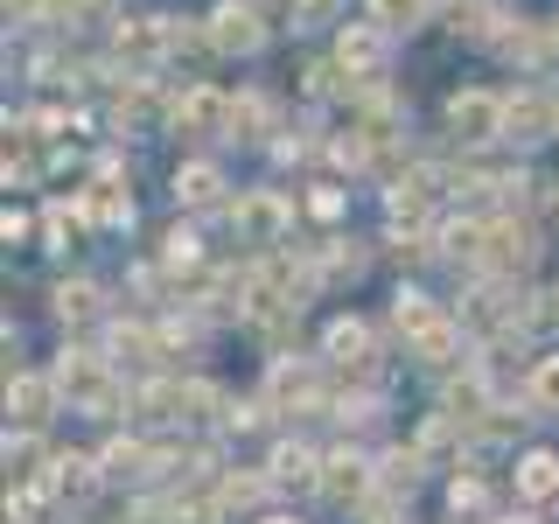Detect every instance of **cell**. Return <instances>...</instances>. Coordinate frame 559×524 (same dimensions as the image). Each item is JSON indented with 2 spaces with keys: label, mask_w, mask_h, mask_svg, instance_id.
Returning <instances> with one entry per match:
<instances>
[{
  "label": "cell",
  "mask_w": 559,
  "mask_h": 524,
  "mask_svg": "<svg viewBox=\"0 0 559 524\" xmlns=\"http://www.w3.org/2000/svg\"><path fill=\"white\" fill-rule=\"evenodd\" d=\"M532 336H559V279L532 294Z\"/></svg>",
  "instance_id": "cell-28"
},
{
  "label": "cell",
  "mask_w": 559,
  "mask_h": 524,
  "mask_svg": "<svg viewBox=\"0 0 559 524\" xmlns=\"http://www.w3.org/2000/svg\"><path fill=\"white\" fill-rule=\"evenodd\" d=\"M49 468H57V454H49L43 433H14V427H8V489L49 483Z\"/></svg>",
  "instance_id": "cell-24"
},
{
  "label": "cell",
  "mask_w": 559,
  "mask_h": 524,
  "mask_svg": "<svg viewBox=\"0 0 559 524\" xmlns=\"http://www.w3.org/2000/svg\"><path fill=\"white\" fill-rule=\"evenodd\" d=\"M546 140H559V92H546V84H518L511 112H503V147L538 154Z\"/></svg>",
  "instance_id": "cell-8"
},
{
  "label": "cell",
  "mask_w": 559,
  "mask_h": 524,
  "mask_svg": "<svg viewBox=\"0 0 559 524\" xmlns=\"http://www.w3.org/2000/svg\"><path fill=\"white\" fill-rule=\"evenodd\" d=\"M252 524H301L294 511H266V517H252Z\"/></svg>",
  "instance_id": "cell-32"
},
{
  "label": "cell",
  "mask_w": 559,
  "mask_h": 524,
  "mask_svg": "<svg viewBox=\"0 0 559 524\" xmlns=\"http://www.w3.org/2000/svg\"><path fill=\"white\" fill-rule=\"evenodd\" d=\"M468 357H476V343H468V329L454 322V308H448V314H441V322H433V329H419V336L406 343V371L433 378V384H441L448 371H462Z\"/></svg>",
  "instance_id": "cell-9"
},
{
  "label": "cell",
  "mask_w": 559,
  "mask_h": 524,
  "mask_svg": "<svg viewBox=\"0 0 559 524\" xmlns=\"http://www.w3.org/2000/svg\"><path fill=\"white\" fill-rule=\"evenodd\" d=\"M210 22V49H217V57H259V49H266V14L252 8V0H224V8H210L203 14Z\"/></svg>",
  "instance_id": "cell-12"
},
{
  "label": "cell",
  "mask_w": 559,
  "mask_h": 524,
  "mask_svg": "<svg viewBox=\"0 0 559 524\" xmlns=\"http://www.w3.org/2000/svg\"><path fill=\"white\" fill-rule=\"evenodd\" d=\"M371 497H378V454L357 448V441L329 448V454H322V489H314V503H322V511L357 517Z\"/></svg>",
  "instance_id": "cell-4"
},
{
  "label": "cell",
  "mask_w": 559,
  "mask_h": 524,
  "mask_svg": "<svg viewBox=\"0 0 559 524\" xmlns=\"http://www.w3.org/2000/svg\"><path fill=\"white\" fill-rule=\"evenodd\" d=\"M280 133H287V105L273 92H259V84L231 92V147H273Z\"/></svg>",
  "instance_id": "cell-13"
},
{
  "label": "cell",
  "mask_w": 559,
  "mask_h": 524,
  "mask_svg": "<svg viewBox=\"0 0 559 524\" xmlns=\"http://www.w3.org/2000/svg\"><path fill=\"white\" fill-rule=\"evenodd\" d=\"M294 224H301V196H287V189H273V182L238 189L231 231H238V245H252V259L259 252H280V245L294 238Z\"/></svg>",
  "instance_id": "cell-2"
},
{
  "label": "cell",
  "mask_w": 559,
  "mask_h": 524,
  "mask_svg": "<svg viewBox=\"0 0 559 524\" xmlns=\"http://www.w3.org/2000/svg\"><path fill=\"white\" fill-rule=\"evenodd\" d=\"M518 398L532 419H546V427H559V349H546V357H532L518 371Z\"/></svg>",
  "instance_id": "cell-19"
},
{
  "label": "cell",
  "mask_w": 559,
  "mask_h": 524,
  "mask_svg": "<svg viewBox=\"0 0 559 524\" xmlns=\"http://www.w3.org/2000/svg\"><path fill=\"white\" fill-rule=\"evenodd\" d=\"M154 259H162V273L168 279H182V273H203V231H197V224H168V231H162V252H154Z\"/></svg>",
  "instance_id": "cell-25"
},
{
  "label": "cell",
  "mask_w": 559,
  "mask_h": 524,
  "mask_svg": "<svg viewBox=\"0 0 559 524\" xmlns=\"http://www.w3.org/2000/svg\"><path fill=\"white\" fill-rule=\"evenodd\" d=\"M433 8H441V0H364V14H371L378 28H392V35L427 28V22H433Z\"/></svg>",
  "instance_id": "cell-27"
},
{
  "label": "cell",
  "mask_w": 559,
  "mask_h": 524,
  "mask_svg": "<svg viewBox=\"0 0 559 524\" xmlns=\"http://www.w3.org/2000/svg\"><path fill=\"white\" fill-rule=\"evenodd\" d=\"M259 468H266L273 497H314V489H322V448H314V441H294V433H280Z\"/></svg>",
  "instance_id": "cell-11"
},
{
  "label": "cell",
  "mask_w": 559,
  "mask_h": 524,
  "mask_svg": "<svg viewBox=\"0 0 559 524\" xmlns=\"http://www.w3.org/2000/svg\"><path fill=\"white\" fill-rule=\"evenodd\" d=\"M392 43H399V35L378 28L371 14H364V22H343L336 28V49H329V57L343 63L349 84H384V70H392Z\"/></svg>",
  "instance_id": "cell-7"
},
{
  "label": "cell",
  "mask_w": 559,
  "mask_h": 524,
  "mask_svg": "<svg viewBox=\"0 0 559 524\" xmlns=\"http://www.w3.org/2000/svg\"><path fill=\"white\" fill-rule=\"evenodd\" d=\"M70 524H98V517H84V511H78V517H70Z\"/></svg>",
  "instance_id": "cell-33"
},
{
  "label": "cell",
  "mask_w": 559,
  "mask_h": 524,
  "mask_svg": "<svg viewBox=\"0 0 559 524\" xmlns=\"http://www.w3.org/2000/svg\"><path fill=\"white\" fill-rule=\"evenodd\" d=\"M357 524H413V503H399V497H384V489H378V497L357 511Z\"/></svg>",
  "instance_id": "cell-29"
},
{
  "label": "cell",
  "mask_w": 559,
  "mask_h": 524,
  "mask_svg": "<svg viewBox=\"0 0 559 524\" xmlns=\"http://www.w3.org/2000/svg\"><path fill=\"white\" fill-rule=\"evenodd\" d=\"M294 196H301V217H308L322 238H336L343 224H349V189H343V182H329V175H314L308 189H294Z\"/></svg>",
  "instance_id": "cell-23"
},
{
  "label": "cell",
  "mask_w": 559,
  "mask_h": 524,
  "mask_svg": "<svg viewBox=\"0 0 559 524\" xmlns=\"http://www.w3.org/2000/svg\"><path fill=\"white\" fill-rule=\"evenodd\" d=\"M308 259H314V279H322V294H329V287H357V279L371 273V245L349 238V231L314 238V245H308Z\"/></svg>",
  "instance_id": "cell-17"
},
{
  "label": "cell",
  "mask_w": 559,
  "mask_h": 524,
  "mask_svg": "<svg viewBox=\"0 0 559 524\" xmlns=\"http://www.w3.org/2000/svg\"><path fill=\"white\" fill-rule=\"evenodd\" d=\"M511 489L524 511H559V448H518Z\"/></svg>",
  "instance_id": "cell-15"
},
{
  "label": "cell",
  "mask_w": 559,
  "mask_h": 524,
  "mask_svg": "<svg viewBox=\"0 0 559 524\" xmlns=\"http://www.w3.org/2000/svg\"><path fill=\"white\" fill-rule=\"evenodd\" d=\"M210 503H217V517L224 524H252V517H266V503H273V483H266V468H224L217 489H210Z\"/></svg>",
  "instance_id": "cell-16"
},
{
  "label": "cell",
  "mask_w": 559,
  "mask_h": 524,
  "mask_svg": "<svg viewBox=\"0 0 559 524\" xmlns=\"http://www.w3.org/2000/svg\"><path fill=\"white\" fill-rule=\"evenodd\" d=\"M49 489L57 497H70L84 511L92 497H105V468H98V448L92 454H57V468H49Z\"/></svg>",
  "instance_id": "cell-22"
},
{
  "label": "cell",
  "mask_w": 559,
  "mask_h": 524,
  "mask_svg": "<svg viewBox=\"0 0 559 524\" xmlns=\"http://www.w3.org/2000/svg\"><path fill=\"white\" fill-rule=\"evenodd\" d=\"M503 112H511V92H489V84H462V92H448V105H441L448 147H462V162L503 147Z\"/></svg>",
  "instance_id": "cell-1"
},
{
  "label": "cell",
  "mask_w": 559,
  "mask_h": 524,
  "mask_svg": "<svg viewBox=\"0 0 559 524\" xmlns=\"http://www.w3.org/2000/svg\"><path fill=\"white\" fill-rule=\"evenodd\" d=\"M70 406L57 371H43V364H8V427L14 433H43L49 419Z\"/></svg>",
  "instance_id": "cell-6"
},
{
  "label": "cell",
  "mask_w": 559,
  "mask_h": 524,
  "mask_svg": "<svg viewBox=\"0 0 559 524\" xmlns=\"http://www.w3.org/2000/svg\"><path fill=\"white\" fill-rule=\"evenodd\" d=\"M538 252H546V224L532 217V210H497L483 231V273L497 279H524L538 266Z\"/></svg>",
  "instance_id": "cell-3"
},
{
  "label": "cell",
  "mask_w": 559,
  "mask_h": 524,
  "mask_svg": "<svg viewBox=\"0 0 559 524\" xmlns=\"http://www.w3.org/2000/svg\"><path fill=\"white\" fill-rule=\"evenodd\" d=\"M441 497H448V517H454V524H489V517H497V489H489V476H483L476 462L454 468Z\"/></svg>",
  "instance_id": "cell-18"
},
{
  "label": "cell",
  "mask_w": 559,
  "mask_h": 524,
  "mask_svg": "<svg viewBox=\"0 0 559 524\" xmlns=\"http://www.w3.org/2000/svg\"><path fill=\"white\" fill-rule=\"evenodd\" d=\"M489 524H546V511H524V503H518V511H497Z\"/></svg>",
  "instance_id": "cell-31"
},
{
  "label": "cell",
  "mask_w": 559,
  "mask_h": 524,
  "mask_svg": "<svg viewBox=\"0 0 559 524\" xmlns=\"http://www.w3.org/2000/svg\"><path fill=\"white\" fill-rule=\"evenodd\" d=\"M49 314L70 329V336H84V329H105L112 322V308H105V287L98 279H84V273H70L49 287Z\"/></svg>",
  "instance_id": "cell-14"
},
{
  "label": "cell",
  "mask_w": 559,
  "mask_h": 524,
  "mask_svg": "<svg viewBox=\"0 0 559 524\" xmlns=\"http://www.w3.org/2000/svg\"><path fill=\"white\" fill-rule=\"evenodd\" d=\"M168 196H175V210H189V217H231L238 189H231V175H224L217 154H182L175 175H168Z\"/></svg>",
  "instance_id": "cell-5"
},
{
  "label": "cell",
  "mask_w": 559,
  "mask_h": 524,
  "mask_svg": "<svg viewBox=\"0 0 559 524\" xmlns=\"http://www.w3.org/2000/svg\"><path fill=\"white\" fill-rule=\"evenodd\" d=\"M538 224H546V238L559 245V182H546V196H538Z\"/></svg>",
  "instance_id": "cell-30"
},
{
  "label": "cell",
  "mask_w": 559,
  "mask_h": 524,
  "mask_svg": "<svg viewBox=\"0 0 559 524\" xmlns=\"http://www.w3.org/2000/svg\"><path fill=\"white\" fill-rule=\"evenodd\" d=\"M441 314H448V308L433 301L419 279H399V294H392V308H384V322H392V336H399V343H413L419 329H433Z\"/></svg>",
  "instance_id": "cell-21"
},
{
  "label": "cell",
  "mask_w": 559,
  "mask_h": 524,
  "mask_svg": "<svg viewBox=\"0 0 559 524\" xmlns=\"http://www.w3.org/2000/svg\"><path fill=\"white\" fill-rule=\"evenodd\" d=\"M175 140H231V92H217V84H182V98H175V119H168Z\"/></svg>",
  "instance_id": "cell-10"
},
{
  "label": "cell",
  "mask_w": 559,
  "mask_h": 524,
  "mask_svg": "<svg viewBox=\"0 0 559 524\" xmlns=\"http://www.w3.org/2000/svg\"><path fill=\"white\" fill-rule=\"evenodd\" d=\"M427 476H433V468L419 462V448H413V441H392V448H378V489H384V497L413 503Z\"/></svg>",
  "instance_id": "cell-20"
},
{
  "label": "cell",
  "mask_w": 559,
  "mask_h": 524,
  "mask_svg": "<svg viewBox=\"0 0 559 524\" xmlns=\"http://www.w3.org/2000/svg\"><path fill=\"white\" fill-rule=\"evenodd\" d=\"M78 238H92L78 196H70V203H43V252H78Z\"/></svg>",
  "instance_id": "cell-26"
}]
</instances>
